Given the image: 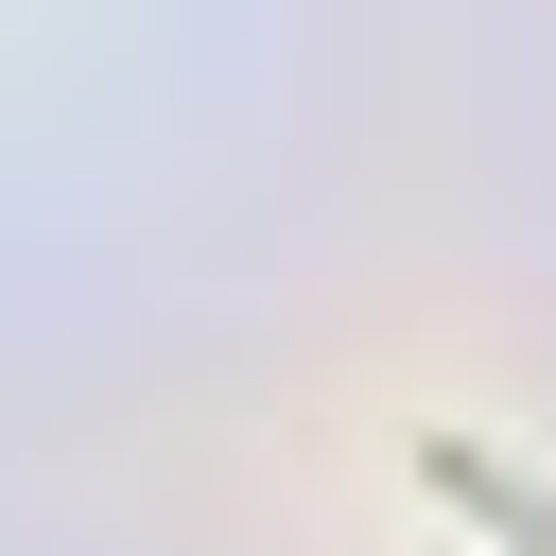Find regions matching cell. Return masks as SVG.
<instances>
[{
    "instance_id": "cell-1",
    "label": "cell",
    "mask_w": 556,
    "mask_h": 556,
    "mask_svg": "<svg viewBox=\"0 0 556 556\" xmlns=\"http://www.w3.org/2000/svg\"><path fill=\"white\" fill-rule=\"evenodd\" d=\"M417 469H434V486H452V504H469V521H486V539H504V556H556V504H539V486H521V469H504V452H469V434H434V452H417Z\"/></svg>"
}]
</instances>
